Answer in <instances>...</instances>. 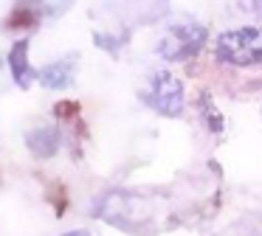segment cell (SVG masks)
Instances as JSON below:
<instances>
[{
  "label": "cell",
  "mask_w": 262,
  "mask_h": 236,
  "mask_svg": "<svg viewBox=\"0 0 262 236\" xmlns=\"http://www.w3.org/2000/svg\"><path fill=\"white\" fill-rule=\"evenodd\" d=\"M214 54L220 62L234 67H251L262 65V26L234 28L217 37Z\"/></svg>",
  "instance_id": "6da1fadb"
},
{
  "label": "cell",
  "mask_w": 262,
  "mask_h": 236,
  "mask_svg": "<svg viewBox=\"0 0 262 236\" xmlns=\"http://www.w3.org/2000/svg\"><path fill=\"white\" fill-rule=\"evenodd\" d=\"M209 39V31L200 22H175L166 28V34L158 39V56H164L166 62H183L192 59L194 54H200Z\"/></svg>",
  "instance_id": "7a4b0ae2"
},
{
  "label": "cell",
  "mask_w": 262,
  "mask_h": 236,
  "mask_svg": "<svg viewBox=\"0 0 262 236\" xmlns=\"http://www.w3.org/2000/svg\"><path fill=\"white\" fill-rule=\"evenodd\" d=\"M141 99L147 107H152L155 112L166 118H175L186 107V96H183V82L178 76H172L169 70H155L149 76V82L144 84Z\"/></svg>",
  "instance_id": "3957f363"
},
{
  "label": "cell",
  "mask_w": 262,
  "mask_h": 236,
  "mask_svg": "<svg viewBox=\"0 0 262 236\" xmlns=\"http://www.w3.org/2000/svg\"><path fill=\"white\" fill-rule=\"evenodd\" d=\"M76 62H79L76 54H68L57 62H48V65H42L40 70H37V79H40V84L48 90H68L76 79Z\"/></svg>",
  "instance_id": "277c9868"
},
{
  "label": "cell",
  "mask_w": 262,
  "mask_h": 236,
  "mask_svg": "<svg viewBox=\"0 0 262 236\" xmlns=\"http://www.w3.org/2000/svg\"><path fill=\"white\" fill-rule=\"evenodd\" d=\"M9 70H12V79L20 90H29L31 82L37 79L34 67L29 65V39H17V42L9 48Z\"/></svg>",
  "instance_id": "5b68a950"
},
{
  "label": "cell",
  "mask_w": 262,
  "mask_h": 236,
  "mask_svg": "<svg viewBox=\"0 0 262 236\" xmlns=\"http://www.w3.org/2000/svg\"><path fill=\"white\" fill-rule=\"evenodd\" d=\"M17 14L12 17V20H20V17H26L29 22H37L42 20V17H59L62 11H68V6L74 3V0H17Z\"/></svg>",
  "instance_id": "8992f818"
},
{
  "label": "cell",
  "mask_w": 262,
  "mask_h": 236,
  "mask_svg": "<svg viewBox=\"0 0 262 236\" xmlns=\"http://www.w3.org/2000/svg\"><path fill=\"white\" fill-rule=\"evenodd\" d=\"M59 132L54 127H37L31 129L29 135H26V146H29V152L34 157H40V160H48V157H54L59 152Z\"/></svg>",
  "instance_id": "52a82bcc"
},
{
  "label": "cell",
  "mask_w": 262,
  "mask_h": 236,
  "mask_svg": "<svg viewBox=\"0 0 262 236\" xmlns=\"http://www.w3.org/2000/svg\"><path fill=\"white\" fill-rule=\"evenodd\" d=\"M62 236H96V233H91V230H71V233H62Z\"/></svg>",
  "instance_id": "ba28073f"
}]
</instances>
